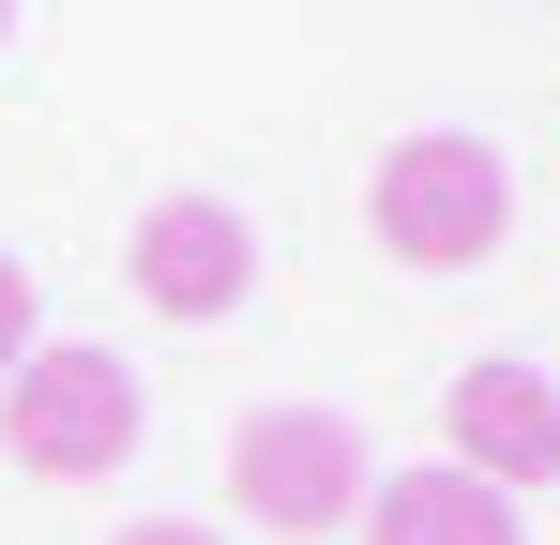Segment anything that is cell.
I'll return each mask as SVG.
<instances>
[{
    "label": "cell",
    "mask_w": 560,
    "mask_h": 545,
    "mask_svg": "<svg viewBox=\"0 0 560 545\" xmlns=\"http://www.w3.org/2000/svg\"><path fill=\"white\" fill-rule=\"evenodd\" d=\"M364 228L394 272H485L515 243V167L485 152V137H394L364 182Z\"/></svg>",
    "instance_id": "6da1fadb"
},
{
    "label": "cell",
    "mask_w": 560,
    "mask_h": 545,
    "mask_svg": "<svg viewBox=\"0 0 560 545\" xmlns=\"http://www.w3.org/2000/svg\"><path fill=\"white\" fill-rule=\"evenodd\" d=\"M440 440H455V469H485L500 500H530V485H560V379L485 349L455 394H440Z\"/></svg>",
    "instance_id": "5b68a950"
},
{
    "label": "cell",
    "mask_w": 560,
    "mask_h": 545,
    "mask_svg": "<svg viewBox=\"0 0 560 545\" xmlns=\"http://www.w3.org/2000/svg\"><path fill=\"white\" fill-rule=\"evenodd\" d=\"M121 545H228V531H197V515H137Z\"/></svg>",
    "instance_id": "ba28073f"
},
{
    "label": "cell",
    "mask_w": 560,
    "mask_h": 545,
    "mask_svg": "<svg viewBox=\"0 0 560 545\" xmlns=\"http://www.w3.org/2000/svg\"><path fill=\"white\" fill-rule=\"evenodd\" d=\"M0 31H15V0H0Z\"/></svg>",
    "instance_id": "9c48e42d"
},
{
    "label": "cell",
    "mask_w": 560,
    "mask_h": 545,
    "mask_svg": "<svg viewBox=\"0 0 560 545\" xmlns=\"http://www.w3.org/2000/svg\"><path fill=\"white\" fill-rule=\"evenodd\" d=\"M228 515H258L273 545H318L364 515V425L288 394V409H243L228 425Z\"/></svg>",
    "instance_id": "3957f363"
},
{
    "label": "cell",
    "mask_w": 560,
    "mask_h": 545,
    "mask_svg": "<svg viewBox=\"0 0 560 545\" xmlns=\"http://www.w3.org/2000/svg\"><path fill=\"white\" fill-rule=\"evenodd\" d=\"M364 545H530V515L485 485V469H394V485H364V515H349Z\"/></svg>",
    "instance_id": "8992f818"
},
{
    "label": "cell",
    "mask_w": 560,
    "mask_h": 545,
    "mask_svg": "<svg viewBox=\"0 0 560 545\" xmlns=\"http://www.w3.org/2000/svg\"><path fill=\"white\" fill-rule=\"evenodd\" d=\"M121 288L152 303V318H243V288H258V228H243V197H152L137 212V243H121Z\"/></svg>",
    "instance_id": "277c9868"
},
{
    "label": "cell",
    "mask_w": 560,
    "mask_h": 545,
    "mask_svg": "<svg viewBox=\"0 0 560 545\" xmlns=\"http://www.w3.org/2000/svg\"><path fill=\"white\" fill-rule=\"evenodd\" d=\"M31 349H46V334H31V272L0 258V379H15V363H31Z\"/></svg>",
    "instance_id": "52a82bcc"
},
{
    "label": "cell",
    "mask_w": 560,
    "mask_h": 545,
    "mask_svg": "<svg viewBox=\"0 0 560 545\" xmlns=\"http://www.w3.org/2000/svg\"><path fill=\"white\" fill-rule=\"evenodd\" d=\"M137 440H152V394L121 349H31L0 379V454L31 485H106V469H137Z\"/></svg>",
    "instance_id": "7a4b0ae2"
}]
</instances>
